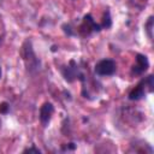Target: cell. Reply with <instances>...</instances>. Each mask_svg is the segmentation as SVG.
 Segmentation results:
<instances>
[{
	"label": "cell",
	"mask_w": 154,
	"mask_h": 154,
	"mask_svg": "<svg viewBox=\"0 0 154 154\" xmlns=\"http://www.w3.org/2000/svg\"><path fill=\"white\" fill-rule=\"evenodd\" d=\"M0 78H1V67H0Z\"/></svg>",
	"instance_id": "7c38bea8"
},
{
	"label": "cell",
	"mask_w": 154,
	"mask_h": 154,
	"mask_svg": "<svg viewBox=\"0 0 154 154\" xmlns=\"http://www.w3.org/2000/svg\"><path fill=\"white\" fill-rule=\"evenodd\" d=\"M144 96V87H143V83L141 82L137 87H135L130 94H129V99L130 100H140Z\"/></svg>",
	"instance_id": "5b68a950"
},
{
	"label": "cell",
	"mask_w": 154,
	"mask_h": 154,
	"mask_svg": "<svg viewBox=\"0 0 154 154\" xmlns=\"http://www.w3.org/2000/svg\"><path fill=\"white\" fill-rule=\"evenodd\" d=\"M82 29L87 30V34H89L91 30L99 31V30H100V26H99L97 24H95L93 17H91L90 14H87V16L84 17V19H83V24H82V26H81V30H82Z\"/></svg>",
	"instance_id": "277c9868"
},
{
	"label": "cell",
	"mask_w": 154,
	"mask_h": 154,
	"mask_svg": "<svg viewBox=\"0 0 154 154\" xmlns=\"http://www.w3.org/2000/svg\"><path fill=\"white\" fill-rule=\"evenodd\" d=\"M64 76H65V79H66V81L72 82V81L78 76V71H77L76 66H75V67L67 66V67L64 70Z\"/></svg>",
	"instance_id": "8992f818"
},
{
	"label": "cell",
	"mask_w": 154,
	"mask_h": 154,
	"mask_svg": "<svg viewBox=\"0 0 154 154\" xmlns=\"http://www.w3.org/2000/svg\"><path fill=\"white\" fill-rule=\"evenodd\" d=\"M142 83H143L144 89H146V87H147V88H148V91H153L154 81H153V76H152V75H150V76H148L146 79H143V81H142Z\"/></svg>",
	"instance_id": "52a82bcc"
},
{
	"label": "cell",
	"mask_w": 154,
	"mask_h": 154,
	"mask_svg": "<svg viewBox=\"0 0 154 154\" xmlns=\"http://www.w3.org/2000/svg\"><path fill=\"white\" fill-rule=\"evenodd\" d=\"M24 153H36V154H40L41 152L38 149H36V148H28V149L24 150Z\"/></svg>",
	"instance_id": "8fae6325"
},
{
	"label": "cell",
	"mask_w": 154,
	"mask_h": 154,
	"mask_svg": "<svg viewBox=\"0 0 154 154\" xmlns=\"http://www.w3.org/2000/svg\"><path fill=\"white\" fill-rule=\"evenodd\" d=\"M148 66H149V63H148L147 57L142 55V54H137L136 55V64L134 65L132 71L136 75H141L142 72H144L148 69Z\"/></svg>",
	"instance_id": "7a4b0ae2"
},
{
	"label": "cell",
	"mask_w": 154,
	"mask_h": 154,
	"mask_svg": "<svg viewBox=\"0 0 154 154\" xmlns=\"http://www.w3.org/2000/svg\"><path fill=\"white\" fill-rule=\"evenodd\" d=\"M0 42H1V40H0Z\"/></svg>",
	"instance_id": "4fadbf2b"
},
{
	"label": "cell",
	"mask_w": 154,
	"mask_h": 154,
	"mask_svg": "<svg viewBox=\"0 0 154 154\" xmlns=\"http://www.w3.org/2000/svg\"><path fill=\"white\" fill-rule=\"evenodd\" d=\"M95 72L99 76H111L116 72V63L109 59H103L95 65Z\"/></svg>",
	"instance_id": "6da1fadb"
},
{
	"label": "cell",
	"mask_w": 154,
	"mask_h": 154,
	"mask_svg": "<svg viewBox=\"0 0 154 154\" xmlns=\"http://www.w3.org/2000/svg\"><path fill=\"white\" fill-rule=\"evenodd\" d=\"M53 111H54L53 105L49 103V102H46L41 107V109H40V120L43 125H47L49 123V120L52 118V114H53Z\"/></svg>",
	"instance_id": "3957f363"
},
{
	"label": "cell",
	"mask_w": 154,
	"mask_h": 154,
	"mask_svg": "<svg viewBox=\"0 0 154 154\" xmlns=\"http://www.w3.org/2000/svg\"><path fill=\"white\" fill-rule=\"evenodd\" d=\"M102 26H103V28H108V26H111V18H109V13H108V12H106V14H105V17H103Z\"/></svg>",
	"instance_id": "ba28073f"
},
{
	"label": "cell",
	"mask_w": 154,
	"mask_h": 154,
	"mask_svg": "<svg viewBox=\"0 0 154 154\" xmlns=\"http://www.w3.org/2000/svg\"><path fill=\"white\" fill-rule=\"evenodd\" d=\"M8 108H10V106H8L7 102H1V103H0V113H1V114L7 113V112H8Z\"/></svg>",
	"instance_id": "9c48e42d"
},
{
	"label": "cell",
	"mask_w": 154,
	"mask_h": 154,
	"mask_svg": "<svg viewBox=\"0 0 154 154\" xmlns=\"http://www.w3.org/2000/svg\"><path fill=\"white\" fill-rule=\"evenodd\" d=\"M152 26H153V17H149V20L147 23V31L149 37H152Z\"/></svg>",
	"instance_id": "30bf717a"
}]
</instances>
